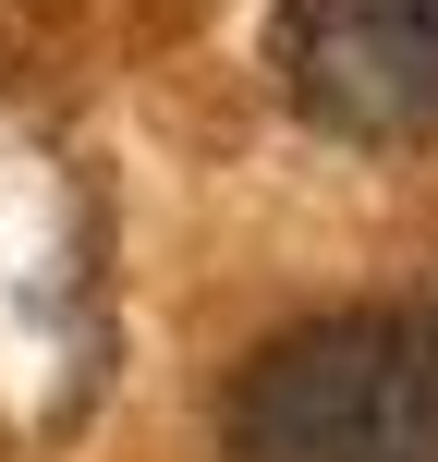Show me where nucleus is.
<instances>
[{
    "label": "nucleus",
    "instance_id": "obj_1",
    "mask_svg": "<svg viewBox=\"0 0 438 462\" xmlns=\"http://www.w3.org/2000/svg\"><path fill=\"white\" fill-rule=\"evenodd\" d=\"M231 462H438V317L341 304L231 365Z\"/></svg>",
    "mask_w": 438,
    "mask_h": 462
},
{
    "label": "nucleus",
    "instance_id": "obj_2",
    "mask_svg": "<svg viewBox=\"0 0 438 462\" xmlns=\"http://www.w3.org/2000/svg\"><path fill=\"white\" fill-rule=\"evenodd\" d=\"M280 97L341 146L438 134V0H280Z\"/></svg>",
    "mask_w": 438,
    "mask_h": 462
}]
</instances>
